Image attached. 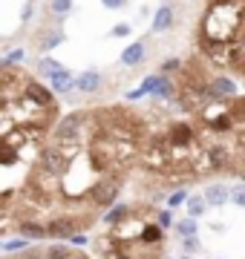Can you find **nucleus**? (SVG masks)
Wrapping results in <instances>:
<instances>
[{
    "instance_id": "1",
    "label": "nucleus",
    "mask_w": 245,
    "mask_h": 259,
    "mask_svg": "<svg viewBox=\"0 0 245 259\" xmlns=\"http://www.w3.org/2000/svg\"><path fill=\"white\" fill-rule=\"evenodd\" d=\"M245 12V0H208L202 20L196 26V47L199 55L205 58L208 64L217 66L225 55L228 44L234 37L239 20Z\"/></svg>"
},
{
    "instance_id": "2",
    "label": "nucleus",
    "mask_w": 245,
    "mask_h": 259,
    "mask_svg": "<svg viewBox=\"0 0 245 259\" xmlns=\"http://www.w3.org/2000/svg\"><path fill=\"white\" fill-rule=\"evenodd\" d=\"M217 66H225L228 72H234L236 78L245 81V12H242V20H239L234 37H231V44L225 49V55H222V61Z\"/></svg>"
},
{
    "instance_id": "3",
    "label": "nucleus",
    "mask_w": 245,
    "mask_h": 259,
    "mask_svg": "<svg viewBox=\"0 0 245 259\" xmlns=\"http://www.w3.org/2000/svg\"><path fill=\"white\" fill-rule=\"evenodd\" d=\"M142 93L150 95V98H156V101H173V95H176V83H173V78L170 75H147L142 81Z\"/></svg>"
},
{
    "instance_id": "4",
    "label": "nucleus",
    "mask_w": 245,
    "mask_h": 259,
    "mask_svg": "<svg viewBox=\"0 0 245 259\" xmlns=\"http://www.w3.org/2000/svg\"><path fill=\"white\" fill-rule=\"evenodd\" d=\"M211 95H214V101H231L239 95V87L231 75H219V72H211Z\"/></svg>"
},
{
    "instance_id": "5",
    "label": "nucleus",
    "mask_w": 245,
    "mask_h": 259,
    "mask_svg": "<svg viewBox=\"0 0 245 259\" xmlns=\"http://www.w3.org/2000/svg\"><path fill=\"white\" fill-rule=\"evenodd\" d=\"M26 95L38 104V107H58V104H55V93L47 90L44 83H38V78H32V75H29V81H26Z\"/></svg>"
},
{
    "instance_id": "6",
    "label": "nucleus",
    "mask_w": 245,
    "mask_h": 259,
    "mask_svg": "<svg viewBox=\"0 0 245 259\" xmlns=\"http://www.w3.org/2000/svg\"><path fill=\"white\" fill-rule=\"evenodd\" d=\"M101 83H104V78H101L98 69H87V72H81L75 78V90L84 93V95H95L98 90H101Z\"/></svg>"
},
{
    "instance_id": "7",
    "label": "nucleus",
    "mask_w": 245,
    "mask_h": 259,
    "mask_svg": "<svg viewBox=\"0 0 245 259\" xmlns=\"http://www.w3.org/2000/svg\"><path fill=\"white\" fill-rule=\"evenodd\" d=\"M15 231H18V236H23V239H49L47 222H38V219L18 222V225H15Z\"/></svg>"
},
{
    "instance_id": "8",
    "label": "nucleus",
    "mask_w": 245,
    "mask_h": 259,
    "mask_svg": "<svg viewBox=\"0 0 245 259\" xmlns=\"http://www.w3.org/2000/svg\"><path fill=\"white\" fill-rule=\"evenodd\" d=\"M202 196H205L208 207H222L225 202H231V187H225L222 182H214V185H208Z\"/></svg>"
},
{
    "instance_id": "9",
    "label": "nucleus",
    "mask_w": 245,
    "mask_h": 259,
    "mask_svg": "<svg viewBox=\"0 0 245 259\" xmlns=\"http://www.w3.org/2000/svg\"><path fill=\"white\" fill-rule=\"evenodd\" d=\"M173 20H176V12H173V6H170V3H161L159 9H156V15H153L150 32H168V29L173 26Z\"/></svg>"
},
{
    "instance_id": "10",
    "label": "nucleus",
    "mask_w": 245,
    "mask_h": 259,
    "mask_svg": "<svg viewBox=\"0 0 245 259\" xmlns=\"http://www.w3.org/2000/svg\"><path fill=\"white\" fill-rule=\"evenodd\" d=\"M127 216H130V204H113L110 210H104V216H101V222L113 231V228H118V225H124L127 222Z\"/></svg>"
},
{
    "instance_id": "11",
    "label": "nucleus",
    "mask_w": 245,
    "mask_h": 259,
    "mask_svg": "<svg viewBox=\"0 0 245 259\" xmlns=\"http://www.w3.org/2000/svg\"><path fill=\"white\" fill-rule=\"evenodd\" d=\"M144 55H147L144 40H136V44H130V47L121 52V64H124V66H139V64L144 61Z\"/></svg>"
},
{
    "instance_id": "12",
    "label": "nucleus",
    "mask_w": 245,
    "mask_h": 259,
    "mask_svg": "<svg viewBox=\"0 0 245 259\" xmlns=\"http://www.w3.org/2000/svg\"><path fill=\"white\" fill-rule=\"evenodd\" d=\"M49 83H52V93L55 95H69L72 90H75V78L69 75V69L58 72L55 78H49Z\"/></svg>"
},
{
    "instance_id": "13",
    "label": "nucleus",
    "mask_w": 245,
    "mask_h": 259,
    "mask_svg": "<svg viewBox=\"0 0 245 259\" xmlns=\"http://www.w3.org/2000/svg\"><path fill=\"white\" fill-rule=\"evenodd\" d=\"M58 72H64L61 61H55V58H49V55L38 61V78H55Z\"/></svg>"
},
{
    "instance_id": "14",
    "label": "nucleus",
    "mask_w": 245,
    "mask_h": 259,
    "mask_svg": "<svg viewBox=\"0 0 245 259\" xmlns=\"http://www.w3.org/2000/svg\"><path fill=\"white\" fill-rule=\"evenodd\" d=\"M78 250L69 248V245H47L44 248V256L47 259H75Z\"/></svg>"
},
{
    "instance_id": "15",
    "label": "nucleus",
    "mask_w": 245,
    "mask_h": 259,
    "mask_svg": "<svg viewBox=\"0 0 245 259\" xmlns=\"http://www.w3.org/2000/svg\"><path fill=\"white\" fill-rule=\"evenodd\" d=\"M176 236H182V239H190V236H196V231H199V225H196V219H176Z\"/></svg>"
},
{
    "instance_id": "16",
    "label": "nucleus",
    "mask_w": 245,
    "mask_h": 259,
    "mask_svg": "<svg viewBox=\"0 0 245 259\" xmlns=\"http://www.w3.org/2000/svg\"><path fill=\"white\" fill-rule=\"evenodd\" d=\"M58 44H64V32H61V29H52L49 35H44L38 40V49L40 52H49V49H55Z\"/></svg>"
},
{
    "instance_id": "17",
    "label": "nucleus",
    "mask_w": 245,
    "mask_h": 259,
    "mask_svg": "<svg viewBox=\"0 0 245 259\" xmlns=\"http://www.w3.org/2000/svg\"><path fill=\"white\" fill-rule=\"evenodd\" d=\"M185 207H188V216H190V219H196V216H202V213L208 210V202H205V196H188Z\"/></svg>"
},
{
    "instance_id": "18",
    "label": "nucleus",
    "mask_w": 245,
    "mask_h": 259,
    "mask_svg": "<svg viewBox=\"0 0 245 259\" xmlns=\"http://www.w3.org/2000/svg\"><path fill=\"white\" fill-rule=\"evenodd\" d=\"M29 248V239H23V236H15V239H9V242H3L0 245V250H6V253H23V250Z\"/></svg>"
},
{
    "instance_id": "19",
    "label": "nucleus",
    "mask_w": 245,
    "mask_h": 259,
    "mask_svg": "<svg viewBox=\"0 0 245 259\" xmlns=\"http://www.w3.org/2000/svg\"><path fill=\"white\" fill-rule=\"evenodd\" d=\"M49 9H52L55 18H64V15L72 12V0H49Z\"/></svg>"
},
{
    "instance_id": "20",
    "label": "nucleus",
    "mask_w": 245,
    "mask_h": 259,
    "mask_svg": "<svg viewBox=\"0 0 245 259\" xmlns=\"http://www.w3.org/2000/svg\"><path fill=\"white\" fill-rule=\"evenodd\" d=\"M188 202V187H176V190H170L168 196V204L170 207H179V204Z\"/></svg>"
},
{
    "instance_id": "21",
    "label": "nucleus",
    "mask_w": 245,
    "mask_h": 259,
    "mask_svg": "<svg viewBox=\"0 0 245 259\" xmlns=\"http://www.w3.org/2000/svg\"><path fill=\"white\" fill-rule=\"evenodd\" d=\"M179 69H182V61H179V58H165V64L159 66L161 75H173V72H179Z\"/></svg>"
},
{
    "instance_id": "22",
    "label": "nucleus",
    "mask_w": 245,
    "mask_h": 259,
    "mask_svg": "<svg viewBox=\"0 0 245 259\" xmlns=\"http://www.w3.org/2000/svg\"><path fill=\"white\" fill-rule=\"evenodd\" d=\"M156 225H159L161 231L173 228V216H170V210H156Z\"/></svg>"
},
{
    "instance_id": "23",
    "label": "nucleus",
    "mask_w": 245,
    "mask_h": 259,
    "mask_svg": "<svg viewBox=\"0 0 245 259\" xmlns=\"http://www.w3.org/2000/svg\"><path fill=\"white\" fill-rule=\"evenodd\" d=\"M182 250H185V256H193L199 250V236H190V239H182Z\"/></svg>"
},
{
    "instance_id": "24",
    "label": "nucleus",
    "mask_w": 245,
    "mask_h": 259,
    "mask_svg": "<svg viewBox=\"0 0 245 259\" xmlns=\"http://www.w3.org/2000/svg\"><path fill=\"white\" fill-rule=\"evenodd\" d=\"M231 202L239 204V207H245V185H239V187H234V190H231Z\"/></svg>"
},
{
    "instance_id": "25",
    "label": "nucleus",
    "mask_w": 245,
    "mask_h": 259,
    "mask_svg": "<svg viewBox=\"0 0 245 259\" xmlns=\"http://www.w3.org/2000/svg\"><path fill=\"white\" fill-rule=\"evenodd\" d=\"M113 35H115V37L130 35V23H118V26H113Z\"/></svg>"
},
{
    "instance_id": "26",
    "label": "nucleus",
    "mask_w": 245,
    "mask_h": 259,
    "mask_svg": "<svg viewBox=\"0 0 245 259\" xmlns=\"http://www.w3.org/2000/svg\"><path fill=\"white\" fill-rule=\"evenodd\" d=\"M104 6H107V9H121L124 6V0H101Z\"/></svg>"
},
{
    "instance_id": "27",
    "label": "nucleus",
    "mask_w": 245,
    "mask_h": 259,
    "mask_svg": "<svg viewBox=\"0 0 245 259\" xmlns=\"http://www.w3.org/2000/svg\"><path fill=\"white\" fill-rule=\"evenodd\" d=\"M72 245H78V248H81V245H87V233H75V236H72Z\"/></svg>"
},
{
    "instance_id": "28",
    "label": "nucleus",
    "mask_w": 245,
    "mask_h": 259,
    "mask_svg": "<svg viewBox=\"0 0 245 259\" xmlns=\"http://www.w3.org/2000/svg\"><path fill=\"white\" fill-rule=\"evenodd\" d=\"M142 87H139V90H130V93H127V101H139V98H142Z\"/></svg>"
},
{
    "instance_id": "29",
    "label": "nucleus",
    "mask_w": 245,
    "mask_h": 259,
    "mask_svg": "<svg viewBox=\"0 0 245 259\" xmlns=\"http://www.w3.org/2000/svg\"><path fill=\"white\" fill-rule=\"evenodd\" d=\"M32 3H35V0H26V6H23V20L32 18Z\"/></svg>"
},
{
    "instance_id": "30",
    "label": "nucleus",
    "mask_w": 245,
    "mask_h": 259,
    "mask_svg": "<svg viewBox=\"0 0 245 259\" xmlns=\"http://www.w3.org/2000/svg\"><path fill=\"white\" fill-rule=\"evenodd\" d=\"M179 259H193V256H185V253H182V256H179Z\"/></svg>"
},
{
    "instance_id": "31",
    "label": "nucleus",
    "mask_w": 245,
    "mask_h": 259,
    "mask_svg": "<svg viewBox=\"0 0 245 259\" xmlns=\"http://www.w3.org/2000/svg\"><path fill=\"white\" fill-rule=\"evenodd\" d=\"M161 3H168V0H161Z\"/></svg>"
}]
</instances>
